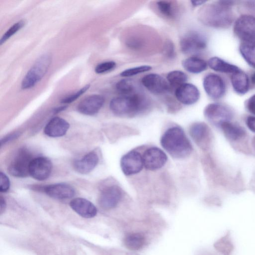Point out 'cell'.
I'll use <instances>...</instances> for the list:
<instances>
[{"label":"cell","mask_w":255,"mask_h":255,"mask_svg":"<svg viewBox=\"0 0 255 255\" xmlns=\"http://www.w3.org/2000/svg\"><path fill=\"white\" fill-rule=\"evenodd\" d=\"M237 2L235 0H218L205 4L199 10L198 18L201 23L208 27L228 28L235 19L232 7Z\"/></svg>","instance_id":"obj_1"},{"label":"cell","mask_w":255,"mask_h":255,"mask_svg":"<svg viewBox=\"0 0 255 255\" xmlns=\"http://www.w3.org/2000/svg\"><path fill=\"white\" fill-rule=\"evenodd\" d=\"M162 147L173 157H187L192 151V146L183 129L179 127L168 128L160 139Z\"/></svg>","instance_id":"obj_2"},{"label":"cell","mask_w":255,"mask_h":255,"mask_svg":"<svg viewBox=\"0 0 255 255\" xmlns=\"http://www.w3.org/2000/svg\"><path fill=\"white\" fill-rule=\"evenodd\" d=\"M144 106V99L137 94L117 97L110 103L111 111L120 117H132L140 112Z\"/></svg>","instance_id":"obj_3"},{"label":"cell","mask_w":255,"mask_h":255,"mask_svg":"<svg viewBox=\"0 0 255 255\" xmlns=\"http://www.w3.org/2000/svg\"><path fill=\"white\" fill-rule=\"evenodd\" d=\"M51 61V56L48 54L39 57L23 78L21 82L22 89L31 88L39 82L46 73Z\"/></svg>","instance_id":"obj_4"},{"label":"cell","mask_w":255,"mask_h":255,"mask_svg":"<svg viewBox=\"0 0 255 255\" xmlns=\"http://www.w3.org/2000/svg\"><path fill=\"white\" fill-rule=\"evenodd\" d=\"M205 118L212 125L219 128L223 123L231 121L234 116L233 110L228 105L221 103H210L204 110Z\"/></svg>","instance_id":"obj_5"},{"label":"cell","mask_w":255,"mask_h":255,"mask_svg":"<svg viewBox=\"0 0 255 255\" xmlns=\"http://www.w3.org/2000/svg\"><path fill=\"white\" fill-rule=\"evenodd\" d=\"M233 32L242 42L255 41V16L245 13L235 21Z\"/></svg>","instance_id":"obj_6"},{"label":"cell","mask_w":255,"mask_h":255,"mask_svg":"<svg viewBox=\"0 0 255 255\" xmlns=\"http://www.w3.org/2000/svg\"><path fill=\"white\" fill-rule=\"evenodd\" d=\"M33 158L30 152L25 148L19 149L8 167L9 174L16 177H25L29 174L30 163Z\"/></svg>","instance_id":"obj_7"},{"label":"cell","mask_w":255,"mask_h":255,"mask_svg":"<svg viewBox=\"0 0 255 255\" xmlns=\"http://www.w3.org/2000/svg\"><path fill=\"white\" fill-rule=\"evenodd\" d=\"M203 86L207 95L213 100L220 99L226 93V83L217 74L211 73L206 75L203 79Z\"/></svg>","instance_id":"obj_8"},{"label":"cell","mask_w":255,"mask_h":255,"mask_svg":"<svg viewBox=\"0 0 255 255\" xmlns=\"http://www.w3.org/2000/svg\"><path fill=\"white\" fill-rule=\"evenodd\" d=\"M207 44L204 35L197 31L187 33L182 37L180 42L182 52L186 54L199 53L206 48Z\"/></svg>","instance_id":"obj_9"},{"label":"cell","mask_w":255,"mask_h":255,"mask_svg":"<svg viewBox=\"0 0 255 255\" xmlns=\"http://www.w3.org/2000/svg\"><path fill=\"white\" fill-rule=\"evenodd\" d=\"M191 136L203 149H208L212 142L213 134L209 126L203 122L193 124L189 129Z\"/></svg>","instance_id":"obj_10"},{"label":"cell","mask_w":255,"mask_h":255,"mask_svg":"<svg viewBox=\"0 0 255 255\" xmlns=\"http://www.w3.org/2000/svg\"><path fill=\"white\" fill-rule=\"evenodd\" d=\"M120 165L125 175L135 174L139 173L143 167L142 156L138 151H130L122 156Z\"/></svg>","instance_id":"obj_11"},{"label":"cell","mask_w":255,"mask_h":255,"mask_svg":"<svg viewBox=\"0 0 255 255\" xmlns=\"http://www.w3.org/2000/svg\"><path fill=\"white\" fill-rule=\"evenodd\" d=\"M142 156L143 166L149 170H155L161 168L167 160V156L165 153L157 147L147 149Z\"/></svg>","instance_id":"obj_12"},{"label":"cell","mask_w":255,"mask_h":255,"mask_svg":"<svg viewBox=\"0 0 255 255\" xmlns=\"http://www.w3.org/2000/svg\"><path fill=\"white\" fill-rule=\"evenodd\" d=\"M52 169L51 161L45 157H37L31 161L29 174L34 179L42 181L50 176Z\"/></svg>","instance_id":"obj_13"},{"label":"cell","mask_w":255,"mask_h":255,"mask_svg":"<svg viewBox=\"0 0 255 255\" xmlns=\"http://www.w3.org/2000/svg\"><path fill=\"white\" fill-rule=\"evenodd\" d=\"M121 188L117 185H113L104 188L101 192L98 202L103 209L109 210L116 207L122 197Z\"/></svg>","instance_id":"obj_14"},{"label":"cell","mask_w":255,"mask_h":255,"mask_svg":"<svg viewBox=\"0 0 255 255\" xmlns=\"http://www.w3.org/2000/svg\"><path fill=\"white\" fill-rule=\"evenodd\" d=\"M219 128L222 131L227 140L235 145L239 142L241 143L244 141L247 137L245 129L238 124L231 121L222 123Z\"/></svg>","instance_id":"obj_15"},{"label":"cell","mask_w":255,"mask_h":255,"mask_svg":"<svg viewBox=\"0 0 255 255\" xmlns=\"http://www.w3.org/2000/svg\"><path fill=\"white\" fill-rule=\"evenodd\" d=\"M175 95L177 100L181 103L191 105L199 100L200 93L195 85L185 83L177 88Z\"/></svg>","instance_id":"obj_16"},{"label":"cell","mask_w":255,"mask_h":255,"mask_svg":"<svg viewBox=\"0 0 255 255\" xmlns=\"http://www.w3.org/2000/svg\"><path fill=\"white\" fill-rule=\"evenodd\" d=\"M142 84L149 91L154 94H162L169 90L168 82L161 76L150 73L144 76L141 79Z\"/></svg>","instance_id":"obj_17"},{"label":"cell","mask_w":255,"mask_h":255,"mask_svg":"<svg viewBox=\"0 0 255 255\" xmlns=\"http://www.w3.org/2000/svg\"><path fill=\"white\" fill-rule=\"evenodd\" d=\"M105 102L104 97L100 95H92L83 99L78 106L79 112L86 115L97 114Z\"/></svg>","instance_id":"obj_18"},{"label":"cell","mask_w":255,"mask_h":255,"mask_svg":"<svg viewBox=\"0 0 255 255\" xmlns=\"http://www.w3.org/2000/svg\"><path fill=\"white\" fill-rule=\"evenodd\" d=\"M70 206L76 213L85 218H93L97 214L95 206L85 198H74L70 202Z\"/></svg>","instance_id":"obj_19"},{"label":"cell","mask_w":255,"mask_h":255,"mask_svg":"<svg viewBox=\"0 0 255 255\" xmlns=\"http://www.w3.org/2000/svg\"><path fill=\"white\" fill-rule=\"evenodd\" d=\"M44 191L49 196L60 200L71 198L75 194L73 187L65 183L49 185L44 188Z\"/></svg>","instance_id":"obj_20"},{"label":"cell","mask_w":255,"mask_h":255,"mask_svg":"<svg viewBox=\"0 0 255 255\" xmlns=\"http://www.w3.org/2000/svg\"><path fill=\"white\" fill-rule=\"evenodd\" d=\"M69 127V124L64 119L54 117L45 126L44 132L46 135L51 137H60L65 134Z\"/></svg>","instance_id":"obj_21"},{"label":"cell","mask_w":255,"mask_h":255,"mask_svg":"<svg viewBox=\"0 0 255 255\" xmlns=\"http://www.w3.org/2000/svg\"><path fill=\"white\" fill-rule=\"evenodd\" d=\"M232 86L234 91L240 95L246 94L250 88L248 75L240 69L232 74L230 77Z\"/></svg>","instance_id":"obj_22"},{"label":"cell","mask_w":255,"mask_h":255,"mask_svg":"<svg viewBox=\"0 0 255 255\" xmlns=\"http://www.w3.org/2000/svg\"><path fill=\"white\" fill-rule=\"evenodd\" d=\"M99 162L97 154L93 151L84 155L81 159L76 160L74 164L75 169L79 173L88 174L91 172Z\"/></svg>","instance_id":"obj_23"},{"label":"cell","mask_w":255,"mask_h":255,"mask_svg":"<svg viewBox=\"0 0 255 255\" xmlns=\"http://www.w3.org/2000/svg\"><path fill=\"white\" fill-rule=\"evenodd\" d=\"M213 246L221 255H232L235 246L233 242L231 231L227 230L223 236L214 243Z\"/></svg>","instance_id":"obj_24"},{"label":"cell","mask_w":255,"mask_h":255,"mask_svg":"<svg viewBox=\"0 0 255 255\" xmlns=\"http://www.w3.org/2000/svg\"><path fill=\"white\" fill-rule=\"evenodd\" d=\"M207 63L212 70L220 73L233 74L241 69L237 66L216 56L211 57Z\"/></svg>","instance_id":"obj_25"},{"label":"cell","mask_w":255,"mask_h":255,"mask_svg":"<svg viewBox=\"0 0 255 255\" xmlns=\"http://www.w3.org/2000/svg\"><path fill=\"white\" fill-rule=\"evenodd\" d=\"M182 65L188 72L193 74L200 73L208 67L207 62L204 59L196 56H192L184 59Z\"/></svg>","instance_id":"obj_26"},{"label":"cell","mask_w":255,"mask_h":255,"mask_svg":"<svg viewBox=\"0 0 255 255\" xmlns=\"http://www.w3.org/2000/svg\"><path fill=\"white\" fill-rule=\"evenodd\" d=\"M145 238L140 233H131L126 235L124 239L126 247L131 251L140 250L145 244Z\"/></svg>","instance_id":"obj_27"},{"label":"cell","mask_w":255,"mask_h":255,"mask_svg":"<svg viewBox=\"0 0 255 255\" xmlns=\"http://www.w3.org/2000/svg\"><path fill=\"white\" fill-rule=\"evenodd\" d=\"M239 51L246 62L255 69V41L241 42Z\"/></svg>","instance_id":"obj_28"},{"label":"cell","mask_w":255,"mask_h":255,"mask_svg":"<svg viewBox=\"0 0 255 255\" xmlns=\"http://www.w3.org/2000/svg\"><path fill=\"white\" fill-rule=\"evenodd\" d=\"M168 83L173 86H178L184 84L187 80V76L180 70L169 72L166 77Z\"/></svg>","instance_id":"obj_29"},{"label":"cell","mask_w":255,"mask_h":255,"mask_svg":"<svg viewBox=\"0 0 255 255\" xmlns=\"http://www.w3.org/2000/svg\"><path fill=\"white\" fill-rule=\"evenodd\" d=\"M118 92L122 96H128L132 94L134 87L132 82L128 79H122L119 81L116 85Z\"/></svg>","instance_id":"obj_30"},{"label":"cell","mask_w":255,"mask_h":255,"mask_svg":"<svg viewBox=\"0 0 255 255\" xmlns=\"http://www.w3.org/2000/svg\"><path fill=\"white\" fill-rule=\"evenodd\" d=\"M152 67L149 65H141L128 68L123 71L120 75L124 77H128L135 76L137 74L148 71Z\"/></svg>","instance_id":"obj_31"},{"label":"cell","mask_w":255,"mask_h":255,"mask_svg":"<svg viewBox=\"0 0 255 255\" xmlns=\"http://www.w3.org/2000/svg\"><path fill=\"white\" fill-rule=\"evenodd\" d=\"M158 9L164 15L170 17L174 15V8L171 1L160 0L156 3Z\"/></svg>","instance_id":"obj_32"},{"label":"cell","mask_w":255,"mask_h":255,"mask_svg":"<svg viewBox=\"0 0 255 255\" xmlns=\"http://www.w3.org/2000/svg\"><path fill=\"white\" fill-rule=\"evenodd\" d=\"M25 22L20 20L13 24L2 35L0 39V43L2 45L10 37L21 29L25 25Z\"/></svg>","instance_id":"obj_33"},{"label":"cell","mask_w":255,"mask_h":255,"mask_svg":"<svg viewBox=\"0 0 255 255\" xmlns=\"http://www.w3.org/2000/svg\"><path fill=\"white\" fill-rule=\"evenodd\" d=\"M116 66V63L113 61H106L97 65L95 71L98 74H102L113 70Z\"/></svg>","instance_id":"obj_34"},{"label":"cell","mask_w":255,"mask_h":255,"mask_svg":"<svg viewBox=\"0 0 255 255\" xmlns=\"http://www.w3.org/2000/svg\"><path fill=\"white\" fill-rule=\"evenodd\" d=\"M89 85L85 86L76 92L63 98L61 101V103L63 104H69L74 102L80 97L81 95L84 94L89 88Z\"/></svg>","instance_id":"obj_35"},{"label":"cell","mask_w":255,"mask_h":255,"mask_svg":"<svg viewBox=\"0 0 255 255\" xmlns=\"http://www.w3.org/2000/svg\"><path fill=\"white\" fill-rule=\"evenodd\" d=\"M10 187V181L8 177L3 172L0 174V191L7 192Z\"/></svg>","instance_id":"obj_36"},{"label":"cell","mask_w":255,"mask_h":255,"mask_svg":"<svg viewBox=\"0 0 255 255\" xmlns=\"http://www.w3.org/2000/svg\"><path fill=\"white\" fill-rule=\"evenodd\" d=\"M242 5L249 14L255 16V0L243 1Z\"/></svg>","instance_id":"obj_37"},{"label":"cell","mask_w":255,"mask_h":255,"mask_svg":"<svg viewBox=\"0 0 255 255\" xmlns=\"http://www.w3.org/2000/svg\"><path fill=\"white\" fill-rule=\"evenodd\" d=\"M245 105L247 110L255 116V94L246 100Z\"/></svg>","instance_id":"obj_38"},{"label":"cell","mask_w":255,"mask_h":255,"mask_svg":"<svg viewBox=\"0 0 255 255\" xmlns=\"http://www.w3.org/2000/svg\"><path fill=\"white\" fill-rule=\"evenodd\" d=\"M245 122L248 128L255 133V116H248L247 117Z\"/></svg>","instance_id":"obj_39"},{"label":"cell","mask_w":255,"mask_h":255,"mask_svg":"<svg viewBox=\"0 0 255 255\" xmlns=\"http://www.w3.org/2000/svg\"><path fill=\"white\" fill-rule=\"evenodd\" d=\"M18 133H14L7 135L1 140V145L16 138L18 136Z\"/></svg>","instance_id":"obj_40"},{"label":"cell","mask_w":255,"mask_h":255,"mask_svg":"<svg viewBox=\"0 0 255 255\" xmlns=\"http://www.w3.org/2000/svg\"><path fill=\"white\" fill-rule=\"evenodd\" d=\"M249 77L250 80V88L254 87L255 86V71L252 72Z\"/></svg>","instance_id":"obj_41"},{"label":"cell","mask_w":255,"mask_h":255,"mask_svg":"<svg viewBox=\"0 0 255 255\" xmlns=\"http://www.w3.org/2000/svg\"><path fill=\"white\" fill-rule=\"evenodd\" d=\"M6 207V202L4 198L2 196L0 198V213L1 214L5 210Z\"/></svg>","instance_id":"obj_42"},{"label":"cell","mask_w":255,"mask_h":255,"mask_svg":"<svg viewBox=\"0 0 255 255\" xmlns=\"http://www.w3.org/2000/svg\"><path fill=\"white\" fill-rule=\"evenodd\" d=\"M192 4L194 6L201 5L206 3L207 1L205 0H192L191 1Z\"/></svg>","instance_id":"obj_43"},{"label":"cell","mask_w":255,"mask_h":255,"mask_svg":"<svg viewBox=\"0 0 255 255\" xmlns=\"http://www.w3.org/2000/svg\"><path fill=\"white\" fill-rule=\"evenodd\" d=\"M251 186H252V188L255 191V174L254 176L253 177L251 181Z\"/></svg>","instance_id":"obj_44"},{"label":"cell","mask_w":255,"mask_h":255,"mask_svg":"<svg viewBox=\"0 0 255 255\" xmlns=\"http://www.w3.org/2000/svg\"><path fill=\"white\" fill-rule=\"evenodd\" d=\"M66 108V107L64 106V107H59V108H56V109L54 110V112L55 113H57V112H59L61 111H63V110H64Z\"/></svg>","instance_id":"obj_45"},{"label":"cell","mask_w":255,"mask_h":255,"mask_svg":"<svg viewBox=\"0 0 255 255\" xmlns=\"http://www.w3.org/2000/svg\"><path fill=\"white\" fill-rule=\"evenodd\" d=\"M251 144H252V147H253V148L255 152V136H254L252 138V141H251Z\"/></svg>","instance_id":"obj_46"}]
</instances>
